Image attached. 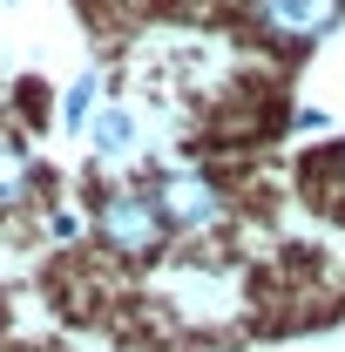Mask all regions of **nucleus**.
Instances as JSON below:
<instances>
[{
    "mask_svg": "<svg viewBox=\"0 0 345 352\" xmlns=\"http://www.w3.org/2000/svg\"><path fill=\"white\" fill-rule=\"evenodd\" d=\"M339 7L345 0H258V21L285 41H311V34H325L339 21Z\"/></svg>",
    "mask_w": 345,
    "mask_h": 352,
    "instance_id": "obj_3",
    "label": "nucleus"
},
{
    "mask_svg": "<svg viewBox=\"0 0 345 352\" xmlns=\"http://www.w3.org/2000/svg\"><path fill=\"white\" fill-rule=\"evenodd\" d=\"M95 230H102V244H115V251H156L163 244V210H156V197H142V190H109L102 204H95Z\"/></svg>",
    "mask_w": 345,
    "mask_h": 352,
    "instance_id": "obj_1",
    "label": "nucleus"
},
{
    "mask_svg": "<svg viewBox=\"0 0 345 352\" xmlns=\"http://www.w3.org/2000/svg\"><path fill=\"white\" fill-rule=\"evenodd\" d=\"M27 183H34V176H27V156H21L14 142H0V210H14V204L27 197Z\"/></svg>",
    "mask_w": 345,
    "mask_h": 352,
    "instance_id": "obj_5",
    "label": "nucleus"
},
{
    "mask_svg": "<svg viewBox=\"0 0 345 352\" xmlns=\"http://www.w3.org/2000/svg\"><path fill=\"white\" fill-rule=\"evenodd\" d=\"M88 149H95V156H129V149H135V116H129V109H95Z\"/></svg>",
    "mask_w": 345,
    "mask_h": 352,
    "instance_id": "obj_4",
    "label": "nucleus"
},
{
    "mask_svg": "<svg viewBox=\"0 0 345 352\" xmlns=\"http://www.w3.org/2000/svg\"><path fill=\"white\" fill-rule=\"evenodd\" d=\"M156 210H163V223H176V230H216V223H223V197H216L203 176H170V183L156 190Z\"/></svg>",
    "mask_w": 345,
    "mask_h": 352,
    "instance_id": "obj_2",
    "label": "nucleus"
},
{
    "mask_svg": "<svg viewBox=\"0 0 345 352\" xmlns=\"http://www.w3.org/2000/svg\"><path fill=\"white\" fill-rule=\"evenodd\" d=\"M68 122H75V129L95 122V75H82V82L68 88Z\"/></svg>",
    "mask_w": 345,
    "mask_h": 352,
    "instance_id": "obj_6",
    "label": "nucleus"
}]
</instances>
